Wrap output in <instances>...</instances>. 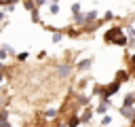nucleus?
Returning <instances> with one entry per match:
<instances>
[{"label": "nucleus", "instance_id": "obj_4", "mask_svg": "<svg viewBox=\"0 0 135 127\" xmlns=\"http://www.w3.org/2000/svg\"><path fill=\"white\" fill-rule=\"evenodd\" d=\"M91 66H93V59L86 57V59H80V61L76 64V70H82V72H84V70H89Z\"/></svg>", "mask_w": 135, "mask_h": 127}, {"label": "nucleus", "instance_id": "obj_19", "mask_svg": "<svg viewBox=\"0 0 135 127\" xmlns=\"http://www.w3.org/2000/svg\"><path fill=\"white\" fill-rule=\"evenodd\" d=\"M17 59H19V61H23V59H27V53H19V55H17Z\"/></svg>", "mask_w": 135, "mask_h": 127}, {"label": "nucleus", "instance_id": "obj_21", "mask_svg": "<svg viewBox=\"0 0 135 127\" xmlns=\"http://www.w3.org/2000/svg\"><path fill=\"white\" fill-rule=\"evenodd\" d=\"M131 68L135 70V55H131Z\"/></svg>", "mask_w": 135, "mask_h": 127}, {"label": "nucleus", "instance_id": "obj_17", "mask_svg": "<svg viewBox=\"0 0 135 127\" xmlns=\"http://www.w3.org/2000/svg\"><path fill=\"white\" fill-rule=\"evenodd\" d=\"M112 17H114V11H110V8H108V11L103 13V19H112Z\"/></svg>", "mask_w": 135, "mask_h": 127}, {"label": "nucleus", "instance_id": "obj_9", "mask_svg": "<svg viewBox=\"0 0 135 127\" xmlns=\"http://www.w3.org/2000/svg\"><path fill=\"white\" fill-rule=\"evenodd\" d=\"M84 19H86V23H91V21H95V19H97V11L93 8V11H89V13H84Z\"/></svg>", "mask_w": 135, "mask_h": 127}, {"label": "nucleus", "instance_id": "obj_6", "mask_svg": "<svg viewBox=\"0 0 135 127\" xmlns=\"http://www.w3.org/2000/svg\"><path fill=\"white\" fill-rule=\"evenodd\" d=\"M122 106L133 108V106H135V93H127V95H124V99H122Z\"/></svg>", "mask_w": 135, "mask_h": 127}, {"label": "nucleus", "instance_id": "obj_8", "mask_svg": "<svg viewBox=\"0 0 135 127\" xmlns=\"http://www.w3.org/2000/svg\"><path fill=\"white\" fill-rule=\"evenodd\" d=\"M93 112H95L93 108H86V110H84V112L80 114V121H82V123H89V121L93 119Z\"/></svg>", "mask_w": 135, "mask_h": 127}, {"label": "nucleus", "instance_id": "obj_16", "mask_svg": "<svg viewBox=\"0 0 135 127\" xmlns=\"http://www.w3.org/2000/svg\"><path fill=\"white\" fill-rule=\"evenodd\" d=\"M61 38H63V34H61V32H53V42H59Z\"/></svg>", "mask_w": 135, "mask_h": 127}, {"label": "nucleus", "instance_id": "obj_26", "mask_svg": "<svg viewBox=\"0 0 135 127\" xmlns=\"http://www.w3.org/2000/svg\"><path fill=\"white\" fill-rule=\"evenodd\" d=\"M133 127H135V119H133Z\"/></svg>", "mask_w": 135, "mask_h": 127}, {"label": "nucleus", "instance_id": "obj_25", "mask_svg": "<svg viewBox=\"0 0 135 127\" xmlns=\"http://www.w3.org/2000/svg\"><path fill=\"white\" fill-rule=\"evenodd\" d=\"M51 2H53V4H57V2H59V0H51Z\"/></svg>", "mask_w": 135, "mask_h": 127}, {"label": "nucleus", "instance_id": "obj_1", "mask_svg": "<svg viewBox=\"0 0 135 127\" xmlns=\"http://www.w3.org/2000/svg\"><path fill=\"white\" fill-rule=\"evenodd\" d=\"M103 40H105V42H110V44H118V47L129 44V38L124 36V32H122L120 28H110V30H105Z\"/></svg>", "mask_w": 135, "mask_h": 127}, {"label": "nucleus", "instance_id": "obj_23", "mask_svg": "<svg viewBox=\"0 0 135 127\" xmlns=\"http://www.w3.org/2000/svg\"><path fill=\"white\" fill-rule=\"evenodd\" d=\"M2 19H4V13H2V11H0V21H2Z\"/></svg>", "mask_w": 135, "mask_h": 127}, {"label": "nucleus", "instance_id": "obj_11", "mask_svg": "<svg viewBox=\"0 0 135 127\" xmlns=\"http://www.w3.org/2000/svg\"><path fill=\"white\" fill-rule=\"evenodd\" d=\"M44 119H46V121H55V119H57V110H55V108L46 110V112H44Z\"/></svg>", "mask_w": 135, "mask_h": 127}, {"label": "nucleus", "instance_id": "obj_5", "mask_svg": "<svg viewBox=\"0 0 135 127\" xmlns=\"http://www.w3.org/2000/svg\"><path fill=\"white\" fill-rule=\"evenodd\" d=\"M80 123H82V121H80V116H78L76 112H72V114H70V119H68V127H78Z\"/></svg>", "mask_w": 135, "mask_h": 127}, {"label": "nucleus", "instance_id": "obj_20", "mask_svg": "<svg viewBox=\"0 0 135 127\" xmlns=\"http://www.w3.org/2000/svg\"><path fill=\"white\" fill-rule=\"evenodd\" d=\"M17 0H0V4H15Z\"/></svg>", "mask_w": 135, "mask_h": 127}, {"label": "nucleus", "instance_id": "obj_3", "mask_svg": "<svg viewBox=\"0 0 135 127\" xmlns=\"http://www.w3.org/2000/svg\"><path fill=\"white\" fill-rule=\"evenodd\" d=\"M110 108H112V102H101L95 108V114H110Z\"/></svg>", "mask_w": 135, "mask_h": 127}, {"label": "nucleus", "instance_id": "obj_22", "mask_svg": "<svg viewBox=\"0 0 135 127\" xmlns=\"http://www.w3.org/2000/svg\"><path fill=\"white\" fill-rule=\"evenodd\" d=\"M127 34H131V36H133V38H135V30H129V32H127Z\"/></svg>", "mask_w": 135, "mask_h": 127}, {"label": "nucleus", "instance_id": "obj_13", "mask_svg": "<svg viewBox=\"0 0 135 127\" xmlns=\"http://www.w3.org/2000/svg\"><path fill=\"white\" fill-rule=\"evenodd\" d=\"M89 102H91V97H86V95L78 97V106H89Z\"/></svg>", "mask_w": 135, "mask_h": 127}, {"label": "nucleus", "instance_id": "obj_7", "mask_svg": "<svg viewBox=\"0 0 135 127\" xmlns=\"http://www.w3.org/2000/svg\"><path fill=\"white\" fill-rule=\"evenodd\" d=\"M129 76H131V74H129L127 70H118V72H116V78H114V80H118V83L122 85L124 80H129Z\"/></svg>", "mask_w": 135, "mask_h": 127}, {"label": "nucleus", "instance_id": "obj_12", "mask_svg": "<svg viewBox=\"0 0 135 127\" xmlns=\"http://www.w3.org/2000/svg\"><path fill=\"white\" fill-rule=\"evenodd\" d=\"M70 70H72V68H70V66H65V64H63V66H61V68H59V70H57V72H59V76H65V74H70Z\"/></svg>", "mask_w": 135, "mask_h": 127}, {"label": "nucleus", "instance_id": "obj_24", "mask_svg": "<svg viewBox=\"0 0 135 127\" xmlns=\"http://www.w3.org/2000/svg\"><path fill=\"white\" fill-rule=\"evenodd\" d=\"M57 127H68V123H63V125H57Z\"/></svg>", "mask_w": 135, "mask_h": 127}, {"label": "nucleus", "instance_id": "obj_15", "mask_svg": "<svg viewBox=\"0 0 135 127\" xmlns=\"http://www.w3.org/2000/svg\"><path fill=\"white\" fill-rule=\"evenodd\" d=\"M78 13H80V4L74 2V4H72V15H78Z\"/></svg>", "mask_w": 135, "mask_h": 127}, {"label": "nucleus", "instance_id": "obj_14", "mask_svg": "<svg viewBox=\"0 0 135 127\" xmlns=\"http://www.w3.org/2000/svg\"><path fill=\"white\" fill-rule=\"evenodd\" d=\"M110 123H112V116H110V114H103V119H101V127H108Z\"/></svg>", "mask_w": 135, "mask_h": 127}, {"label": "nucleus", "instance_id": "obj_2", "mask_svg": "<svg viewBox=\"0 0 135 127\" xmlns=\"http://www.w3.org/2000/svg\"><path fill=\"white\" fill-rule=\"evenodd\" d=\"M120 114L129 121V123H133V119H135V108H127V106H120Z\"/></svg>", "mask_w": 135, "mask_h": 127}, {"label": "nucleus", "instance_id": "obj_18", "mask_svg": "<svg viewBox=\"0 0 135 127\" xmlns=\"http://www.w3.org/2000/svg\"><path fill=\"white\" fill-rule=\"evenodd\" d=\"M51 13L57 15V13H59V4H51Z\"/></svg>", "mask_w": 135, "mask_h": 127}, {"label": "nucleus", "instance_id": "obj_10", "mask_svg": "<svg viewBox=\"0 0 135 127\" xmlns=\"http://www.w3.org/2000/svg\"><path fill=\"white\" fill-rule=\"evenodd\" d=\"M74 23H76V25H84V23H86V19H84V13H78V15H74Z\"/></svg>", "mask_w": 135, "mask_h": 127}]
</instances>
